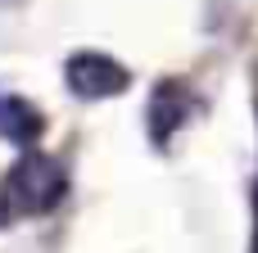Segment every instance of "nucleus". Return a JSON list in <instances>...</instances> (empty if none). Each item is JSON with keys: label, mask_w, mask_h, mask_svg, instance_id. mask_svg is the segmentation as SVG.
I'll return each mask as SVG.
<instances>
[{"label": "nucleus", "mask_w": 258, "mask_h": 253, "mask_svg": "<svg viewBox=\"0 0 258 253\" xmlns=\"http://www.w3.org/2000/svg\"><path fill=\"white\" fill-rule=\"evenodd\" d=\"M63 195H68V172L50 154H23L14 163V172L5 177V204H9V213H23V217L59 208Z\"/></svg>", "instance_id": "1"}, {"label": "nucleus", "mask_w": 258, "mask_h": 253, "mask_svg": "<svg viewBox=\"0 0 258 253\" xmlns=\"http://www.w3.org/2000/svg\"><path fill=\"white\" fill-rule=\"evenodd\" d=\"M41 136V113L14 91H0V140L9 145H32Z\"/></svg>", "instance_id": "3"}, {"label": "nucleus", "mask_w": 258, "mask_h": 253, "mask_svg": "<svg viewBox=\"0 0 258 253\" xmlns=\"http://www.w3.org/2000/svg\"><path fill=\"white\" fill-rule=\"evenodd\" d=\"M63 86H68L77 100L95 104V100H113V95H122V91L132 86V72H127L113 54L77 50V54H68V63H63Z\"/></svg>", "instance_id": "2"}, {"label": "nucleus", "mask_w": 258, "mask_h": 253, "mask_svg": "<svg viewBox=\"0 0 258 253\" xmlns=\"http://www.w3.org/2000/svg\"><path fill=\"white\" fill-rule=\"evenodd\" d=\"M0 5H18V0H0Z\"/></svg>", "instance_id": "4"}]
</instances>
